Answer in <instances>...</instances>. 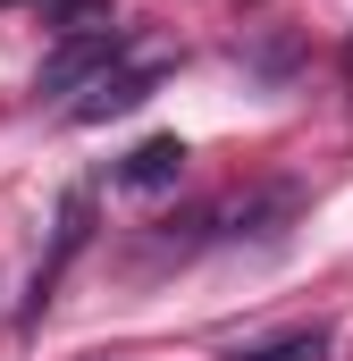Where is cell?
Listing matches in <instances>:
<instances>
[{
  "label": "cell",
  "mask_w": 353,
  "mask_h": 361,
  "mask_svg": "<svg viewBox=\"0 0 353 361\" xmlns=\"http://www.w3.org/2000/svg\"><path fill=\"white\" fill-rule=\"evenodd\" d=\"M185 160H193V152H185L176 135H152V143H135V152L109 169V185H118V193H176Z\"/></svg>",
  "instance_id": "277c9868"
},
{
  "label": "cell",
  "mask_w": 353,
  "mask_h": 361,
  "mask_svg": "<svg viewBox=\"0 0 353 361\" xmlns=\"http://www.w3.org/2000/svg\"><path fill=\"white\" fill-rule=\"evenodd\" d=\"M109 8H118V0H51L42 25H51V42H59V34H92V25H109Z\"/></svg>",
  "instance_id": "8992f818"
},
{
  "label": "cell",
  "mask_w": 353,
  "mask_h": 361,
  "mask_svg": "<svg viewBox=\"0 0 353 361\" xmlns=\"http://www.w3.org/2000/svg\"><path fill=\"white\" fill-rule=\"evenodd\" d=\"M85 235H92V193L76 185L68 202H59V219H51V252H42V269H34V294H25V328L51 311V294H59V277H68V261L85 252Z\"/></svg>",
  "instance_id": "7a4b0ae2"
},
{
  "label": "cell",
  "mask_w": 353,
  "mask_h": 361,
  "mask_svg": "<svg viewBox=\"0 0 353 361\" xmlns=\"http://www.w3.org/2000/svg\"><path fill=\"white\" fill-rule=\"evenodd\" d=\"M328 328H286V336H253V345H236V361H328Z\"/></svg>",
  "instance_id": "5b68a950"
},
{
  "label": "cell",
  "mask_w": 353,
  "mask_h": 361,
  "mask_svg": "<svg viewBox=\"0 0 353 361\" xmlns=\"http://www.w3.org/2000/svg\"><path fill=\"white\" fill-rule=\"evenodd\" d=\"M126 59V25H92V34H59L34 68V101H68V92H92L109 68Z\"/></svg>",
  "instance_id": "6da1fadb"
},
{
  "label": "cell",
  "mask_w": 353,
  "mask_h": 361,
  "mask_svg": "<svg viewBox=\"0 0 353 361\" xmlns=\"http://www.w3.org/2000/svg\"><path fill=\"white\" fill-rule=\"evenodd\" d=\"M160 76H169V59H135V68H109L92 92H76L68 101V118L76 126H109V118H126V109H143L152 92H160Z\"/></svg>",
  "instance_id": "3957f363"
}]
</instances>
